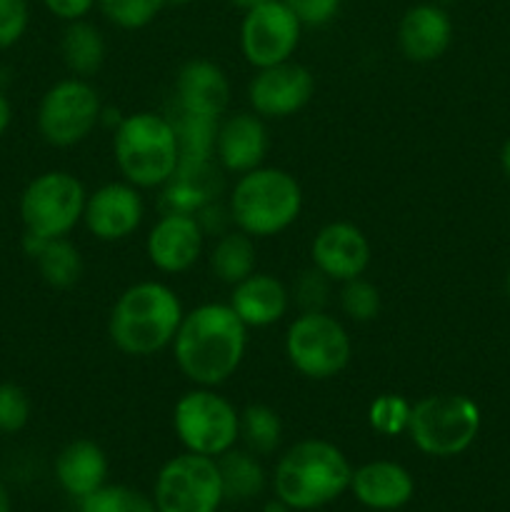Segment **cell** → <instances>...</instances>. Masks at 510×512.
I'll list each match as a JSON object with an SVG mask.
<instances>
[{
    "instance_id": "f546056e",
    "label": "cell",
    "mask_w": 510,
    "mask_h": 512,
    "mask_svg": "<svg viewBox=\"0 0 510 512\" xmlns=\"http://www.w3.org/2000/svg\"><path fill=\"white\" fill-rule=\"evenodd\" d=\"M78 512H158L153 498L128 485H108L80 500Z\"/></svg>"
},
{
    "instance_id": "83f0119b",
    "label": "cell",
    "mask_w": 510,
    "mask_h": 512,
    "mask_svg": "<svg viewBox=\"0 0 510 512\" xmlns=\"http://www.w3.org/2000/svg\"><path fill=\"white\" fill-rule=\"evenodd\" d=\"M173 120L178 135L180 165H208L215 163V135H218V118L208 115L185 113L178 110Z\"/></svg>"
},
{
    "instance_id": "5b68a950",
    "label": "cell",
    "mask_w": 510,
    "mask_h": 512,
    "mask_svg": "<svg viewBox=\"0 0 510 512\" xmlns=\"http://www.w3.org/2000/svg\"><path fill=\"white\" fill-rule=\"evenodd\" d=\"M230 220L250 238H273L285 233L303 210V188L283 168H260L238 175L228 200Z\"/></svg>"
},
{
    "instance_id": "30bf717a",
    "label": "cell",
    "mask_w": 510,
    "mask_h": 512,
    "mask_svg": "<svg viewBox=\"0 0 510 512\" xmlns=\"http://www.w3.org/2000/svg\"><path fill=\"white\" fill-rule=\"evenodd\" d=\"M103 100L88 78L58 80L38 105V130L45 143L73 148L90 138L103 120Z\"/></svg>"
},
{
    "instance_id": "4fadbf2b",
    "label": "cell",
    "mask_w": 510,
    "mask_h": 512,
    "mask_svg": "<svg viewBox=\"0 0 510 512\" xmlns=\"http://www.w3.org/2000/svg\"><path fill=\"white\" fill-rule=\"evenodd\" d=\"M315 95V78L295 60L255 70L248 83V103L263 120H283L300 113Z\"/></svg>"
},
{
    "instance_id": "44dd1931",
    "label": "cell",
    "mask_w": 510,
    "mask_h": 512,
    "mask_svg": "<svg viewBox=\"0 0 510 512\" xmlns=\"http://www.w3.org/2000/svg\"><path fill=\"white\" fill-rule=\"evenodd\" d=\"M290 300L293 298L283 280L255 270L253 275L233 285L228 305L248 328H270L288 315Z\"/></svg>"
},
{
    "instance_id": "3957f363",
    "label": "cell",
    "mask_w": 510,
    "mask_h": 512,
    "mask_svg": "<svg viewBox=\"0 0 510 512\" xmlns=\"http://www.w3.org/2000/svg\"><path fill=\"white\" fill-rule=\"evenodd\" d=\"M348 458L330 440L305 438L280 455L273 473L275 498L290 510H315L350 490Z\"/></svg>"
},
{
    "instance_id": "ee69618b",
    "label": "cell",
    "mask_w": 510,
    "mask_h": 512,
    "mask_svg": "<svg viewBox=\"0 0 510 512\" xmlns=\"http://www.w3.org/2000/svg\"><path fill=\"white\" fill-rule=\"evenodd\" d=\"M193 0H165V5H173V8H183V5H190Z\"/></svg>"
},
{
    "instance_id": "52a82bcc",
    "label": "cell",
    "mask_w": 510,
    "mask_h": 512,
    "mask_svg": "<svg viewBox=\"0 0 510 512\" xmlns=\"http://www.w3.org/2000/svg\"><path fill=\"white\" fill-rule=\"evenodd\" d=\"M285 358L308 380H330L348 368L353 340L345 325L325 310H300L285 330Z\"/></svg>"
},
{
    "instance_id": "7c38bea8",
    "label": "cell",
    "mask_w": 510,
    "mask_h": 512,
    "mask_svg": "<svg viewBox=\"0 0 510 512\" xmlns=\"http://www.w3.org/2000/svg\"><path fill=\"white\" fill-rule=\"evenodd\" d=\"M303 35V23L293 15V10L283 0L255 5L245 10L240 23V53L258 68L293 60L295 50Z\"/></svg>"
},
{
    "instance_id": "d590c367",
    "label": "cell",
    "mask_w": 510,
    "mask_h": 512,
    "mask_svg": "<svg viewBox=\"0 0 510 512\" xmlns=\"http://www.w3.org/2000/svg\"><path fill=\"white\" fill-rule=\"evenodd\" d=\"M28 20V0H0V50L23 38Z\"/></svg>"
},
{
    "instance_id": "ab89813d",
    "label": "cell",
    "mask_w": 510,
    "mask_h": 512,
    "mask_svg": "<svg viewBox=\"0 0 510 512\" xmlns=\"http://www.w3.org/2000/svg\"><path fill=\"white\" fill-rule=\"evenodd\" d=\"M500 165H503V173L508 175L510 180V138L503 143V150H500Z\"/></svg>"
},
{
    "instance_id": "5bb4252c",
    "label": "cell",
    "mask_w": 510,
    "mask_h": 512,
    "mask_svg": "<svg viewBox=\"0 0 510 512\" xmlns=\"http://www.w3.org/2000/svg\"><path fill=\"white\" fill-rule=\"evenodd\" d=\"M205 230L190 213L165 210L145 238V255L160 273H188L203 255Z\"/></svg>"
},
{
    "instance_id": "9c48e42d",
    "label": "cell",
    "mask_w": 510,
    "mask_h": 512,
    "mask_svg": "<svg viewBox=\"0 0 510 512\" xmlns=\"http://www.w3.org/2000/svg\"><path fill=\"white\" fill-rule=\"evenodd\" d=\"M88 190L68 170H48L25 185L20 195V218L25 233L38 238H68L83 223Z\"/></svg>"
},
{
    "instance_id": "7402d4cb",
    "label": "cell",
    "mask_w": 510,
    "mask_h": 512,
    "mask_svg": "<svg viewBox=\"0 0 510 512\" xmlns=\"http://www.w3.org/2000/svg\"><path fill=\"white\" fill-rule=\"evenodd\" d=\"M55 478L75 500H83L103 488L108 478V455L95 440L78 438L65 445L55 458Z\"/></svg>"
},
{
    "instance_id": "7a4b0ae2",
    "label": "cell",
    "mask_w": 510,
    "mask_h": 512,
    "mask_svg": "<svg viewBox=\"0 0 510 512\" xmlns=\"http://www.w3.org/2000/svg\"><path fill=\"white\" fill-rule=\"evenodd\" d=\"M185 310L178 293L160 280L128 285L108 315L110 343L130 358H150L173 345Z\"/></svg>"
},
{
    "instance_id": "e575fe53",
    "label": "cell",
    "mask_w": 510,
    "mask_h": 512,
    "mask_svg": "<svg viewBox=\"0 0 510 512\" xmlns=\"http://www.w3.org/2000/svg\"><path fill=\"white\" fill-rule=\"evenodd\" d=\"M330 285H333V280H330L328 275L320 273L318 268H308L295 278L290 298L298 303L300 310H325Z\"/></svg>"
},
{
    "instance_id": "836d02e7",
    "label": "cell",
    "mask_w": 510,
    "mask_h": 512,
    "mask_svg": "<svg viewBox=\"0 0 510 512\" xmlns=\"http://www.w3.org/2000/svg\"><path fill=\"white\" fill-rule=\"evenodd\" d=\"M30 398L20 385L0 383V433L13 435L28 425Z\"/></svg>"
},
{
    "instance_id": "e0dca14e",
    "label": "cell",
    "mask_w": 510,
    "mask_h": 512,
    "mask_svg": "<svg viewBox=\"0 0 510 512\" xmlns=\"http://www.w3.org/2000/svg\"><path fill=\"white\" fill-rule=\"evenodd\" d=\"M270 150L265 120L255 113H230L218 123L215 160L228 173L243 175L260 168Z\"/></svg>"
},
{
    "instance_id": "1f68e13d",
    "label": "cell",
    "mask_w": 510,
    "mask_h": 512,
    "mask_svg": "<svg viewBox=\"0 0 510 512\" xmlns=\"http://www.w3.org/2000/svg\"><path fill=\"white\" fill-rule=\"evenodd\" d=\"M95 8L118 28L140 30L158 18L165 0H95Z\"/></svg>"
},
{
    "instance_id": "8d00e7d4",
    "label": "cell",
    "mask_w": 510,
    "mask_h": 512,
    "mask_svg": "<svg viewBox=\"0 0 510 512\" xmlns=\"http://www.w3.org/2000/svg\"><path fill=\"white\" fill-rule=\"evenodd\" d=\"M303 28H323L340 13L343 0H283Z\"/></svg>"
},
{
    "instance_id": "d6986e66",
    "label": "cell",
    "mask_w": 510,
    "mask_h": 512,
    "mask_svg": "<svg viewBox=\"0 0 510 512\" xmlns=\"http://www.w3.org/2000/svg\"><path fill=\"white\" fill-rule=\"evenodd\" d=\"M175 105L185 113L223 118L230 105V80L225 70L208 58L183 63L175 78Z\"/></svg>"
},
{
    "instance_id": "d6a6232c",
    "label": "cell",
    "mask_w": 510,
    "mask_h": 512,
    "mask_svg": "<svg viewBox=\"0 0 510 512\" xmlns=\"http://www.w3.org/2000/svg\"><path fill=\"white\" fill-rule=\"evenodd\" d=\"M340 310L355 323H370L380 313V290L370 280L353 278L340 283Z\"/></svg>"
},
{
    "instance_id": "b9f144b4",
    "label": "cell",
    "mask_w": 510,
    "mask_h": 512,
    "mask_svg": "<svg viewBox=\"0 0 510 512\" xmlns=\"http://www.w3.org/2000/svg\"><path fill=\"white\" fill-rule=\"evenodd\" d=\"M230 3L235 5V8H240L245 13V10L255 8V5H263V3H270V0H230Z\"/></svg>"
},
{
    "instance_id": "8fae6325",
    "label": "cell",
    "mask_w": 510,
    "mask_h": 512,
    "mask_svg": "<svg viewBox=\"0 0 510 512\" xmlns=\"http://www.w3.org/2000/svg\"><path fill=\"white\" fill-rule=\"evenodd\" d=\"M223 500V480L215 458L185 450L158 470L153 488L158 512H218Z\"/></svg>"
},
{
    "instance_id": "2e32d148",
    "label": "cell",
    "mask_w": 510,
    "mask_h": 512,
    "mask_svg": "<svg viewBox=\"0 0 510 512\" xmlns=\"http://www.w3.org/2000/svg\"><path fill=\"white\" fill-rule=\"evenodd\" d=\"M370 240L363 230L348 220H333L315 233L310 243L313 268L328 275L333 283L363 278L370 265Z\"/></svg>"
},
{
    "instance_id": "7bdbcfd3",
    "label": "cell",
    "mask_w": 510,
    "mask_h": 512,
    "mask_svg": "<svg viewBox=\"0 0 510 512\" xmlns=\"http://www.w3.org/2000/svg\"><path fill=\"white\" fill-rule=\"evenodd\" d=\"M0 512H10V495L3 483H0Z\"/></svg>"
},
{
    "instance_id": "f35d334b",
    "label": "cell",
    "mask_w": 510,
    "mask_h": 512,
    "mask_svg": "<svg viewBox=\"0 0 510 512\" xmlns=\"http://www.w3.org/2000/svg\"><path fill=\"white\" fill-rule=\"evenodd\" d=\"M10 118H13V110H10L8 98H5V95L0 93V135H3L5 130H8Z\"/></svg>"
},
{
    "instance_id": "603a6c76",
    "label": "cell",
    "mask_w": 510,
    "mask_h": 512,
    "mask_svg": "<svg viewBox=\"0 0 510 512\" xmlns=\"http://www.w3.org/2000/svg\"><path fill=\"white\" fill-rule=\"evenodd\" d=\"M23 248L50 288L68 290L83 278V255L68 238H38L25 233Z\"/></svg>"
},
{
    "instance_id": "8992f818",
    "label": "cell",
    "mask_w": 510,
    "mask_h": 512,
    "mask_svg": "<svg viewBox=\"0 0 510 512\" xmlns=\"http://www.w3.org/2000/svg\"><path fill=\"white\" fill-rule=\"evenodd\" d=\"M478 403L463 393L425 395L410 410L408 435L430 458H455L475 443L480 433Z\"/></svg>"
},
{
    "instance_id": "74e56055",
    "label": "cell",
    "mask_w": 510,
    "mask_h": 512,
    "mask_svg": "<svg viewBox=\"0 0 510 512\" xmlns=\"http://www.w3.org/2000/svg\"><path fill=\"white\" fill-rule=\"evenodd\" d=\"M45 8L55 15V18L73 23V20H85L90 10L95 8V0H43Z\"/></svg>"
},
{
    "instance_id": "4316f807",
    "label": "cell",
    "mask_w": 510,
    "mask_h": 512,
    "mask_svg": "<svg viewBox=\"0 0 510 512\" xmlns=\"http://www.w3.org/2000/svg\"><path fill=\"white\" fill-rule=\"evenodd\" d=\"M220 480H223L225 500H253L265 488V470L258 463V455L250 450H228L218 458Z\"/></svg>"
},
{
    "instance_id": "cb8c5ba5",
    "label": "cell",
    "mask_w": 510,
    "mask_h": 512,
    "mask_svg": "<svg viewBox=\"0 0 510 512\" xmlns=\"http://www.w3.org/2000/svg\"><path fill=\"white\" fill-rule=\"evenodd\" d=\"M218 170L208 165H178L173 178L163 185V208L173 213H200L218 198Z\"/></svg>"
},
{
    "instance_id": "60d3db41",
    "label": "cell",
    "mask_w": 510,
    "mask_h": 512,
    "mask_svg": "<svg viewBox=\"0 0 510 512\" xmlns=\"http://www.w3.org/2000/svg\"><path fill=\"white\" fill-rule=\"evenodd\" d=\"M263 512H290V508L283 503V500L275 498V500H270V503H265Z\"/></svg>"
},
{
    "instance_id": "f6af8a7d",
    "label": "cell",
    "mask_w": 510,
    "mask_h": 512,
    "mask_svg": "<svg viewBox=\"0 0 510 512\" xmlns=\"http://www.w3.org/2000/svg\"><path fill=\"white\" fill-rule=\"evenodd\" d=\"M505 290H508V295H510V268H508V275H505Z\"/></svg>"
},
{
    "instance_id": "ac0fdd59",
    "label": "cell",
    "mask_w": 510,
    "mask_h": 512,
    "mask_svg": "<svg viewBox=\"0 0 510 512\" xmlns=\"http://www.w3.org/2000/svg\"><path fill=\"white\" fill-rule=\"evenodd\" d=\"M398 48L410 63H433L443 58L453 43V20L435 3H418L403 13L398 23Z\"/></svg>"
},
{
    "instance_id": "ffe728a7",
    "label": "cell",
    "mask_w": 510,
    "mask_h": 512,
    "mask_svg": "<svg viewBox=\"0 0 510 512\" xmlns=\"http://www.w3.org/2000/svg\"><path fill=\"white\" fill-rule=\"evenodd\" d=\"M350 490L355 500L368 510H398L415 495V480L408 468L395 460H370L353 470Z\"/></svg>"
},
{
    "instance_id": "484cf974",
    "label": "cell",
    "mask_w": 510,
    "mask_h": 512,
    "mask_svg": "<svg viewBox=\"0 0 510 512\" xmlns=\"http://www.w3.org/2000/svg\"><path fill=\"white\" fill-rule=\"evenodd\" d=\"M255 265H258L255 238H250L248 233L238 228L220 233L210 248V270L220 283L230 285V288L253 275Z\"/></svg>"
},
{
    "instance_id": "277c9868",
    "label": "cell",
    "mask_w": 510,
    "mask_h": 512,
    "mask_svg": "<svg viewBox=\"0 0 510 512\" xmlns=\"http://www.w3.org/2000/svg\"><path fill=\"white\" fill-rule=\"evenodd\" d=\"M113 155L125 183L138 190L163 188L180 165L173 120L153 110L125 115L115 125Z\"/></svg>"
},
{
    "instance_id": "ba28073f",
    "label": "cell",
    "mask_w": 510,
    "mask_h": 512,
    "mask_svg": "<svg viewBox=\"0 0 510 512\" xmlns=\"http://www.w3.org/2000/svg\"><path fill=\"white\" fill-rule=\"evenodd\" d=\"M173 430L188 453L218 460L240 440V410L218 388L195 385L175 403Z\"/></svg>"
},
{
    "instance_id": "6da1fadb",
    "label": "cell",
    "mask_w": 510,
    "mask_h": 512,
    "mask_svg": "<svg viewBox=\"0 0 510 512\" xmlns=\"http://www.w3.org/2000/svg\"><path fill=\"white\" fill-rule=\"evenodd\" d=\"M170 350L188 383L220 388L243 365L248 325L228 303H203L183 315Z\"/></svg>"
},
{
    "instance_id": "9a60e30c",
    "label": "cell",
    "mask_w": 510,
    "mask_h": 512,
    "mask_svg": "<svg viewBox=\"0 0 510 512\" xmlns=\"http://www.w3.org/2000/svg\"><path fill=\"white\" fill-rule=\"evenodd\" d=\"M143 215L145 203L140 190L125 180H118V183H105L88 193L83 223L95 240L118 243L140 228Z\"/></svg>"
},
{
    "instance_id": "f1b7e54d",
    "label": "cell",
    "mask_w": 510,
    "mask_h": 512,
    "mask_svg": "<svg viewBox=\"0 0 510 512\" xmlns=\"http://www.w3.org/2000/svg\"><path fill=\"white\" fill-rule=\"evenodd\" d=\"M240 440L255 455H270L283 440V420L270 405L253 403L240 410Z\"/></svg>"
},
{
    "instance_id": "4dcf8cb0",
    "label": "cell",
    "mask_w": 510,
    "mask_h": 512,
    "mask_svg": "<svg viewBox=\"0 0 510 512\" xmlns=\"http://www.w3.org/2000/svg\"><path fill=\"white\" fill-rule=\"evenodd\" d=\"M410 410L413 403L398 393H380L368 405V423L383 438H395V435H408Z\"/></svg>"
},
{
    "instance_id": "d4e9b609",
    "label": "cell",
    "mask_w": 510,
    "mask_h": 512,
    "mask_svg": "<svg viewBox=\"0 0 510 512\" xmlns=\"http://www.w3.org/2000/svg\"><path fill=\"white\" fill-rule=\"evenodd\" d=\"M60 55L63 63L75 78H93L105 63L108 45L103 33L88 20H73L65 25L63 38H60Z\"/></svg>"
}]
</instances>
